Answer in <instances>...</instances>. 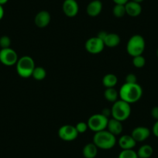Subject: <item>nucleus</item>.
I'll return each mask as SVG.
<instances>
[{
	"label": "nucleus",
	"mask_w": 158,
	"mask_h": 158,
	"mask_svg": "<svg viewBox=\"0 0 158 158\" xmlns=\"http://www.w3.org/2000/svg\"><path fill=\"white\" fill-rule=\"evenodd\" d=\"M118 95L121 100L127 102L129 104L135 103L142 98L143 89L138 83H125L118 91Z\"/></svg>",
	"instance_id": "f257e3e1"
},
{
	"label": "nucleus",
	"mask_w": 158,
	"mask_h": 158,
	"mask_svg": "<svg viewBox=\"0 0 158 158\" xmlns=\"http://www.w3.org/2000/svg\"><path fill=\"white\" fill-rule=\"evenodd\" d=\"M116 142V136L107 130L97 132L93 136V143L98 149L102 150H110L113 148Z\"/></svg>",
	"instance_id": "f03ea898"
},
{
	"label": "nucleus",
	"mask_w": 158,
	"mask_h": 158,
	"mask_svg": "<svg viewBox=\"0 0 158 158\" xmlns=\"http://www.w3.org/2000/svg\"><path fill=\"white\" fill-rule=\"evenodd\" d=\"M131 114V106L127 102L123 100H117L112 105L111 108V115L112 118L117 120L123 122L127 120Z\"/></svg>",
	"instance_id": "7ed1b4c3"
},
{
	"label": "nucleus",
	"mask_w": 158,
	"mask_h": 158,
	"mask_svg": "<svg viewBox=\"0 0 158 158\" xmlns=\"http://www.w3.org/2000/svg\"><path fill=\"white\" fill-rule=\"evenodd\" d=\"M145 40L141 35L135 34L129 39L127 44V51L132 57L142 55L145 50Z\"/></svg>",
	"instance_id": "20e7f679"
},
{
	"label": "nucleus",
	"mask_w": 158,
	"mask_h": 158,
	"mask_svg": "<svg viewBox=\"0 0 158 158\" xmlns=\"http://www.w3.org/2000/svg\"><path fill=\"white\" fill-rule=\"evenodd\" d=\"M16 65L17 74L23 78L32 77L33 70L36 68L34 60L30 56H23L19 58Z\"/></svg>",
	"instance_id": "39448f33"
},
{
	"label": "nucleus",
	"mask_w": 158,
	"mask_h": 158,
	"mask_svg": "<svg viewBox=\"0 0 158 158\" xmlns=\"http://www.w3.org/2000/svg\"><path fill=\"white\" fill-rule=\"evenodd\" d=\"M108 122H109L108 117L102 113H98L91 115L87 123L89 126V129L95 133H97V132L106 130Z\"/></svg>",
	"instance_id": "423d86ee"
},
{
	"label": "nucleus",
	"mask_w": 158,
	"mask_h": 158,
	"mask_svg": "<svg viewBox=\"0 0 158 158\" xmlns=\"http://www.w3.org/2000/svg\"><path fill=\"white\" fill-rule=\"evenodd\" d=\"M19 57L16 51L12 48L0 50V62L6 66H13L16 64Z\"/></svg>",
	"instance_id": "0eeeda50"
},
{
	"label": "nucleus",
	"mask_w": 158,
	"mask_h": 158,
	"mask_svg": "<svg viewBox=\"0 0 158 158\" xmlns=\"http://www.w3.org/2000/svg\"><path fill=\"white\" fill-rule=\"evenodd\" d=\"M105 44L103 40L98 37V36H94V37L89 38L87 40L85 44V50L89 53L92 54H98L102 52L105 48Z\"/></svg>",
	"instance_id": "6e6552de"
},
{
	"label": "nucleus",
	"mask_w": 158,
	"mask_h": 158,
	"mask_svg": "<svg viewBox=\"0 0 158 158\" xmlns=\"http://www.w3.org/2000/svg\"><path fill=\"white\" fill-rule=\"evenodd\" d=\"M77 133L75 127L71 125H64L58 130V136L64 141H73L77 137Z\"/></svg>",
	"instance_id": "1a4fd4ad"
},
{
	"label": "nucleus",
	"mask_w": 158,
	"mask_h": 158,
	"mask_svg": "<svg viewBox=\"0 0 158 158\" xmlns=\"http://www.w3.org/2000/svg\"><path fill=\"white\" fill-rule=\"evenodd\" d=\"M62 8L65 16L70 18L77 16L79 11V6L76 0H64Z\"/></svg>",
	"instance_id": "9d476101"
},
{
	"label": "nucleus",
	"mask_w": 158,
	"mask_h": 158,
	"mask_svg": "<svg viewBox=\"0 0 158 158\" xmlns=\"http://www.w3.org/2000/svg\"><path fill=\"white\" fill-rule=\"evenodd\" d=\"M131 136L136 142H143L150 136V130L145 127H137L133 130Z\"/></svg>",
	"instance_id": "9b49d317"
},
{
	"label": "nucleus",
	"mask_w": 158,
	"mask_h": 158,
	"mask_svg": "<svg viewBox=\"0 0 158 158\" xmlns=\"http://www.w3.org/2000/svg\"><path fill=\"white\" fill-rule=\"evenodd\" d=\"M51 14L46 10L40 11L34 18L35 25L39 28H44L51 23Z\"/></svg>",
	"instance_id": "f8f14e48"
},
{
	"label": "nucleus",
	"mask_w": 158,
	"mask_h": 158,
	"mask_svg": "<svg viewBox=\"0 0 158 158\" xmlns=\"http://www.w3.org/2000/svg\"><path fill=\"white\" fill-rule=\"evenodd\" d=\"M125 7L127 14L131 17H137L142 13V6L140 3L133 2L131 0L125 4Z\"/></svg>",
	"instance_id": "ddd939ff"
},
{
	"label": "nucleus",
	"mask_w": 158,
	"mask_h": 158,
	"mask_svg": "<svg viewBox=\"0 0 158 158\" xmlns=\"http://www.w3.org/2000/svg\"><path fill=\"white\" fill-rule=\"evenodd\" d=\"M102 10V3L100 0H93L89 2L86 8L87 14L91 17H95L101 13Z\"/></svg>",
	"instance_id": "4468645a"
},
{
	"label": "nucleus",
	"mask_w": 158,
	"mask_h": 158,
	"mask_svg": "<svg viewBox=\"0 0 158 158\" xmlns=\"http://www.w3.org/2000/svg\"><path fill=\"white\" fill-rule=\"evenodd\" d=\"M106 130L110 132L114 136H118L123 133V126L122 122L115 119V118H109V122H108L107 128Z\"/></svg>",
	"instance_id": "2eb2a0df"
},
{
	"label": "nucleus",
	"mask_w": 158,
	"mask_h": 158,
	"mask_svg": "<svg viewBox=\"0 0 158 158\" xmlns=\"http://www.w3.org/2000/svg\"><path fill=\"white\" fill-rule=\"evenodd\" d=\"M118 144L122 150H131L136 145V142L131 135H123L118 140Z\"/></svg>",
	"instance_id": "dca6fc26"
},
{
	"label": "nucleus",
	"mask_w": 158,
	"mask_h": 158,
	"mask_svg": "<svg viewBox=\"0 0 158 158\" xmlns=\"http://www.w3.org/2000/svg\"><path fill=\"white\" fill-rule=\"evenodd\" d=\"M121 39L120 36H118V34L114 33H107L106 36L105 37L104 40V44L105 46L108 47V48H115L120 44Z\"/></svg>",
	"instance_id": "f3484780"
},
{
	"label": "nucleus",
	"mask_w": 158,
	"mask_h": 158,
	"mask_svg": "<svg viewBox=\"0 0 158 158\" xmlns=\"http://www.w3.org/2000/svg\"><path fill=\"white\" fill-rule=\"evenodd\" d=\"M98 150L94 143H89L83 147L82 154L85 158H95L98 154Z\"/></svg>",
	"instance_id": "a211bd4d"
},
{
	"label": "nucleus",
	"mask_w": 158,
	"mask_h": 158,
	"mask_svg": "<svg viewBox=\"0 0 158 158\" xmlns=\"http://www.w3.org/2000/svg\"><path fill=\"white\" fill-rule=\"evenodd\" d=\"M118 83V77L115 74H106L102 78V85L108 89V88H115Z\"/></svg>",
	"instance_id": "6ab92c4d"
},
{
	"label": "nucleus",
	"mask_w": 158,
	"mask_h": 158,
	"mask_svg": "<svg viewBox=\"0 0 158 158\" xmlns=\"http://www.w3.org/2000/svg\"><path fill=\"white\" fill-rule=\"evenodd\" d=\"M136 153L139 158H150L153 155V149L149 144H144L139 147Z\"/></svg>",
	"instance_id": "aec40b11"
},
{
	"label": "nucleus",
	"mask_w": 158,
	"mask_h": 158,
	"mask_svg": "<svg viewBox=\"0 0 158 158\" xmlns=\"http://www.w3.org/2000/svg\"><path fill=\"white\" fill-rule=\"evenodd\" d=\"M104 96L107 101L114 103L118 100L119 95H118V92L115 88H108L105 90Z\"/></svg>",
	"instance_id": "412c9836"
},
{
	"label": "nucleus",
	"mask_w": 158,
	"mask_h": 158,
	"mask_svg": "<svg viewBox=\"0 0 158 158\" xmlns=\"http://www.w3.org/2000/svg\"><path fill=\"white\" fill-rule=\"evenodd\" d=\"M46 70L43 67H36L33 70V74H32V77L36 81H43L46 77Z\"/></svg>",
	"instance_id": "4be33fe9"
},
{
	"label": "nucleus",
	"mask_w": 158,
	"mask_h": 158,
	"mask_svg": "<svg viewBox=\"0 0 158 158\" xmlns=\"http://www.w3.org/2000/svg\"><path fill=\"white\" fill-rule=\"evenodd\" d=\"M112 13L114 16L116 18H122L127 14L126 13L125 5H121V4H115L112 10Z\"/></svg>",
	"instance_id": "5701e85b"
},
{
	"label": "nucleus",
	"mask_w": 158,
	"mask_h": 158,
	"mask_svg": "<svg viewBox=\"0 0 158 158\" xmlns=\"http://www.w3.org/2000/svg\"><path fill=\"white\" fill-rule=\"evenodd\" d=\"M118 158H138L137 153L133 149L123 150L118 154Z\"/></svg>",
	"instance_id": "b1692460"
},
{
	"label": "nucleus",
	"mask_w": 158,
	"mask_h": 158,
	"mask_svg": "<svg viewBox=\"0 0 158 158\" xmlns=\"http://www.w3.org/2000/svg\"><path fill=\"white\" fill-rule=\"evenodd\" d=\"M133 64L136 68H142L146 64V59L143 55L136 56L133 57Z\"/></svg>",
	"instance_id": "393cba45"
},
{
	"label": "nucleus",
	"mask_w": 158,
	"mask_h": 158,
	"mask_svg": "<svg viewBox=\"0 0 158 158\" xmlns=\"http://www.w3.org/2000/svg\"><path fill=\"white\" fill-rule=\"evenodd\" d=\"M11 46V39L8 36H2L0 37V48L1 49L10 48Z\"/></svg>",
	"instance_id": "a878e982"
},
{
	"label": "nucleus",
	"mask_w": 158,
	"mask_h": 158,
	"mask_svg": "<svg viewBox=\"0 0 158 158\" xmlns=\"http://www.w3.org/2000/svg\"><path fill=\"white\" fill-rule=\"evenodd\" d=\"M75 128L78 133H84L88 130V129H89V126H88L87 123L80 122L76 124Z\"/></svg>",
	"instance_id": "bb28decb"
},
{
	"label": "nucleus",
	"mask_w": 158,
	"mask_h": 158,
	"mask_svg": "<svg viewBox=\"0 0 158 158\" xmlns=\"http://www.w3.org/2000/svg\"><path fill=\"white\" fill-rule=\"evenodd\" d=\"M126 83H129V84H134V83H137V80H136V76L134 74H128L126 77Z\"/></svg>",
	"instance_id": "cd10ccee"
},
{
	"label": "nucleus",
	"mask_w": 158,
	"mask_h": 158,
	"mask_svg": "<svg viewBox=\"0 0 158 158\" xmlns=\"http://www.w3.org/2000/svg\"><path fill=\"white\" fill-rule=\"evenodd\" d=\"M151 115L154 119L158 120V106H155L151 109Z\"/></svg>",
	"instance_id": "c85d7f7f"
},
{
	"label": "nucleus",
	"mask_w": 158,
	"mask_h": 158,
	"mask_svg": "<svg viewBox=\"0 0 158 158\" xmlns=\"http://www.w3.org/2000/svg\"><path fill=\"white\" fill-rule=\"evenodd\" d=\"M152 132H153V135L158 138V120H156V123L153 124V128H152Z\"/></svg>",
	"instance_id": "c756f323"
},
{
	"label": "nucleus",
	"mask_w": 158,
	"mask_h": 158,
	"mask_svg": "<svg viewBox=\"0 0 158 158\" xmlns=\"http://www.w3.org/2000/svg\"><path fill=\"white\" fill-rule=\"evenodd\" d=\"M107 32L106 31H100L99 33H98V35H97V36H98L99 39H101L102 40H104L105 37L106 36V35H107Z\"/></svg>",
	"instance_id": "7c9ffc66"
},
{
	"label": "nucleus",
	"mask_w": 158,
	"mask_h": 158,
	"mask_svg": "<svg viewBox=\"0 0 158 158\" xmlns=\"http://www.w3.org/2000/svg\"><path fill=\"white\" fill-rule=\"evenodd\" d=\"M115 4H121V5H125L126 3L130 1V0H112Z\"/></svg>",
	"instance_id": "2f4dec72"
},
{
	"label": "nucleus",
	"mask_w": 158,
	"mask_h": 158,
	"mask_svg": "<svg viewBox=\"0 0 158 158\" xmlns=\"http://www.w3.org/2000/svg\"><path fill=\"white\" fill-rule=\"evenodd\" d=\"M102 114H103V115H106V117H108V118H109V115H111V109H103L102 112Z\"/></svg>",
	"instance_id": "473e14b6"
},
{
	"label": "nucleus",
	"mask_w": 158,
	"mask_h": 158,
	"mask_svg": "<svg viewBox=\"0 0 158 158\" xmlns=\"http://www.w3.org/2000/svg\"><path fill=\"white\" fill-rule=\"evenodd\" d=\"M4 13H5V12H4L3 6L2 5H0V20L3 18Z\"/></svg>",
	"instance_id": "72a5a7b5"
},
{
	"label": "nucleus",
	"mask_w": 158,
	"mask_h": 158,
	"mask_svg": "<svg viewBox=\"0 0 158 158\" xmlns=\"http://www.w3.org/2000/svg\"><path fill=\"white\" fill-rule=\"evenodd\" d=\"M8 1L9 0H0V5H2V6L5 5Z\"/></svg>",
	"instance_id": "f704fd0d"
},
{
	"label": "nucleus",
	"mask_w": 158,
	"mask_h": 158,
	"mask_svg": "<svg viewBox=\"0 0 158 158\" xmlns=\"http://www.w3.org/2000/svg\"><path fill=\"white\" fill-rule=\"evenodd\" d=\"M131 1H133V2H138V3H141L142 2H143L144 0H131Z\"/></svg>",
	"instance_id": "c9c22d12"
},
{
	"label": "nucleus",
	"mask_w": 158,
	"mask_h": 158,
	"mask_svg": "<svg viewBox=\"0 0 158 158\" xmlns=\"http://www.w3.org/2000/svg\"><path fill=\"white\" fill-rule=\"evenodd\" d=\"M156 56H157V57H158V49H157V51H156Z\"/></svg>",
	"instance_id": "e433bc0d"
},
{
	"label": "nucleus",
	"mask_w": 158,
	"mask_h": 158,
	"mask_svg": "<svg viewBox=\"0 0 158 158\" xmlns=\"http://www.w3.org/2000/svg\"><path fill=\"white\" fill-rule=\"evenodd\" d=\"M138 158H139V157H138Z\"/></svg>",
	"instance_id": "4c0bfd02"
}]
</instances>
